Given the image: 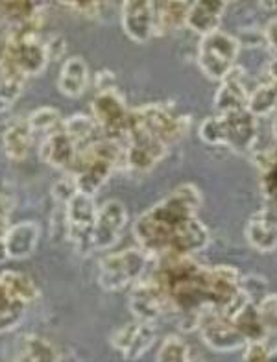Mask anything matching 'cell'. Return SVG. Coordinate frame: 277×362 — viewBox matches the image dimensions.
<instances>
[{
  "mask_svg": "<svg viewBox=\"0 0 277 362\" xmlns=\"http://www.w3.org/2000/svg\"><path fill=\"white\" fill-rule=\"evenodd\" d=\"M146 276L165 298L167 318H172L183 331H194L206 310H218L233 318L249 301L240 286L242 276L237 268L228 264L204 267L194 255L165 253L152 257Z\"/></svg>",
  "mask_w": 277,
  "mask_h": 362,
  "instance_id": "obj_1",
  "label": "cell"
},
{
  "mask_svg": "<svg viewBox=\"0 0 277 362\" xmlns=\"http://www.w3.org/2000/svg\"><path fill=\"white\" fill-rule=\"evenodd\" d=\"M201 192L192 183L176 187L167 198L135 220L134 235L138 248L158 257L165 253L196 255L209 246L211 235L198 218Z\"/></svg>",
  "mask_w": 277,
  "mask_h": 362,
  "instance_id": "obj_2",
  "label": "cell"
},
{
  "mask_svg": "<svg viewBox=\"0 0 277 362\" xmlns=\"http://www.w3.org/2000/svg\"><path fill=\"white\" fill-rule=\"evenodd\" d=\"M43 15L26 24L8 28L4 48L0 54V74L28 80L47 69L50 57L41 39Z\"/></svg>",
  "mask_w": 277,
  "mask_h": 362,
  "instance_id": "obj_3",
  "label": "cell"
},
{
  "mask_svg": "<svg viewBox=\"0 0 277 362\" xmlns=\"http://www.w3.org/2000/svg\"><path fill=\"white\" fill-rule=\"evenodd\" d=\"M119 167H124V143L119 139L102 137L81 148L71 176L78 192L95 196Z\"/></svg>",
  "mask_w": 277,
  "mask_h": 362,
  "instance_id": "obj_4",
  "label": "cell"
},
{
  "mask_svg": "<svg viewBox=\"0 0 277 362\" xmlns=\"http://www.w3.org/2000/svg\"><path fill=\"white\" fill-rule=\"evenodd\" d=\"M200 137L206 144L228 146L239 153H249L259 139L257 117L248 110L216 113L201 122Z\"/></svg>",
  "mask_w": 277,
  "mask_h": 362,
  "instance_id": "obj_5",
  "label": "cell"
},
{
  "mask_svg": "<svg viewBox=\"0 0 277 362\" xmlns=\"http://www.w3.org/2000/svg\"><path fill=\"white\" fill-rule=\"evenodd\" d=\"M152 264V255L141 248L110 253L98 264V285L105 292H122L141 281Z\"/></svg>",
  "mask_w": 277,
  "mask_h": 362,
  "instance_id": "obj_6",
  "label": "cell"
},
{
  "mask_svg": "<svg viewBox=\"0 0 277 362\" xmlns=\"http://www.w3.org/2000/svg\"><path fill=\"white\" fill-rule=\"evenodd\" d=\"M129 126L143 129L170 148L189 134L191 117L168 104H148L138 110H131Z\"/></svg>",
  "mask_w": 277,
  "mask_h": 362,
  "instance_id": "obj_7",
  "label": "cell"
},
{
  "mask_svg": "<svg viewBox=\"0 0 277 362\" xmlns=\"http://www.w3.org/2000/svg\"><path fill=\"white\" fill-rule=\"evenodd\" d=\"M240 52L239 39L228 32L216 30L200 39L198 65L209 80L222 81L237 65Z\"/></svg>",
  "mask_w": 277,
  "mask_h": 362,
  "instance_id": "obj_8",
  "label": "cell"
},
{
  "mask_svg": "<svg viewBox=\"0 0 277 362\" xmlns=\"http://www.w3.org/2000/svg\"><path fill=\"white\" fill-rule=\"evenodd\" d=\"M65 207V229L67 238L74 244V248L81 253L93 252V229L98 207H96L93 196L83 192H74L67 200Z\"/></svg>",
  "mask_w": 277,
  "mask_h": 362,
  "instance_id": "obj_9",
  "label": "cell"
},
{
  "mask_svg": "<svg viewBox=\"0 0 277 362\" xmlns=\"http://www.w3.org/2000/svg\"><path fill=\"white\" fill-rule=\"evenodd\" d=\"M91 117L102 129L104 137H126L131 122V110L126 104L124 96L117 89L102 90L91 102Z\"/></svg>",
  "mask_w": 277,
  "mask_h": 362,
  "instance_id": "obj_10",
  "label": "cell"
},
{
  "mask_svg": "<svg viewBox=\"0 0 277 362\" xmlns=\"http://www.w3.org/2000/svg\"><path fill=\"white\" fill-rule=\"evenodd\" d=\"M124 143V168L134 174H146L165 159L168 146L143 129L129 126Z\"/></svg>",
  "mask_w": 277,
  "mask_h": 362,
  "instance_id": "obj_11",
  "label": "cell"
},
{
  "mask_svg": "<svg viewBox=\"0 0 277 362\" xmlns=\"http://www.w3.org/2000/svg\"><path fill=\"white\" fill-rule=\"evenodd\" d=\"M196 329L200 331L201 340L213 351L228 353L244 349L248 344L235 325L231 316H225L218 310H206L198 318Z\"/></svg>",
  "mask_w": 277,
  "mask_h": 362,
  "instance_id": "obj_12",
  "label": "cell"
},
{
  "mask_svg": "<svg viewBox=\"0 0 277 362\" xmlns=\"http://www.w3.org/2000/svg\"><path fill=\"white\" fill-rule=\"evenodd\" d=\"M120 24L134 43H148L158 37L155 2L152 0H126L120 11Z\"/></svg>",
  "mask_w": 277,
  "mask_h": 362,
  "instance_id": "obj_13",
  "label": "cell"
},
{
  "mask_svg": "<svg viewBox=\"0 0 277 362\" xmlns=\"http://www.w3.org/2000/svg\"><path fill=\"white\" fill-rule=\"evenodd\" d=\"M155 340H158L155 325L135 320L117 329L111 334L110 342L120 357H124L126 361H137L144 353L150 351Z\"/></svg>",
  "mask_w": 277,
  "mask_h": 362,
  "instance_id": "obj_14",
  "label": "cell"
},
{
  "mask_svg": "<svg viewBox=\"0 0 277 362\" xmlns=\"http://www.w3.org/2000/svg\"><path fill=\"white\" fill-rule=\"evenodd\" d=\"M129 310L144 324L155 325L159 320L167 318V305L159 286L146 274L141 281L129 288Z\"/></svg>",
  "mask_w": 277,
  "mask_h": 362,
  "instance_id": "obj_15",
  "label": "cell"
},
{
  "mask_svg": "<svg viewBox=\"0 0 277 362\" xmlns=\"http://www.w3.org/2000/svg\"><path fill=\"white\" fill-rule=\"evenodd\" d=\"M126 222H128V209L122 202L110 200L100 205L93 229V252L115 246L124 231Z\"/></svg>",
  "mask_w": 277,
  "mask_h": 362,
  "instance_id": "obj_16",
  "label": "cell"
},
{
  "mask_svg": "<svg viewBox=\"0 0 277 362\" xmlns=\"http://www.w3.org/2000/svg\"><path fill=\"white\" fill-rule=\"evenodd\" d=\"M255 165L261 172V192L264 205L259 215L277 226V143L263 152L255 153Z\"/></svg>",
  "mask_w": 277,
  "mask_h": 362,
  "instance_id": "obj_17",
  "label": "cell"
},
{
  "mask_svg": "<svg viewBox=\"0 0 277 362\" xmlns=\"http://www.w3.org/2000/svg\"><path fill=\"white\" fill-rule=\"evenodd\" d=\"M78 153H80V148L65 134L63 128L47 135L41 146H39L41 161L50 165V167L58 168V170H63L65 174H72V170L76 167Z\"/></svg>",
  "mask_w": 277,
  "mask_h": 362,
  "instance_id": "obj_18",
  "label": "cell"
},
{
  "mask_svg": "<svg viewBox=\"0 0 277 362\" xmlns=\"http://www.w3.org/2000/svg\"><path fill=\"white\" fill-rule=\"evenodd\" d=\"M39 237H41V228L34 220H24L19 224L10 226L4 237L6 259H13V261L28 259L37 248Z\"/></svg>",
  "mask_w": 277,
  "mask_h": 362,
  "instance_id": "obj_19",
  "label": "cell"
},
{
  "mask_svg": "<svg viewBox=\"0 0 277 362\" xmlns=\"http://www.w3.org/2000/svg\"><path fill=\"white\" fill-rule=\"evenodd\" d=\"M228 2L222 0H198L191 2L189 13H187L185 26L192 30L194 34H200L201 37L207 34H213L220 30V23L225 13Z\"/></svg>",
  "mask_w": 277,
  "mask_h": 362,
  "instance_id": "obj_20",
  "label": "cell"
},
{
  "mask_svg": "<svg viewBox=\"0 0 277 362\" xmlns=\"http://www.w3.org/2000/svg\"><path fill=\"white\" fill-rule=\"evenodd\" d=\"M248 90L240 78V69L235 67L233 71L220 81V87L215 96L216 113H231V111L246 110L248 105Z\"/></svg>",
  "mask_w": 277,
  "mask_h": 362,
  "instance_id": "obj_21",
  "label": "cell"
},
{
  "mask_svg": "<svg viewBox=\"0 0 277 362\" xmlns=\"http://www.w3.org/2000/svg\"><path fill=\"white\" fill-rule=\"evenodd\" d=\"M87 86H89V67L83 62V57H69L67 62L63 63L58 78V87L61 95L69 96V98H78L86 93Z\"/></svg>",
  "mask_w": 277,
  "mask_h": 362,
  "instance_id": "obj_22",
  "label": "cell"
},
{
  "mask_svg": "<svg viewBox=\"0 0 277 362\" xmlns=\"http://www.w3.org/2000/svg\"><path fill=\"white\" fill-rule=\"evenodd\" d=\"M32 139H34V132L30 128L28 119L13 120L2 134V146H4L6 156L13 161H23L32 148Z\"/></svg>",
  "mask_w": 277,
  "mask_h": 362,
  "instance_id": "obj_23",
  "label": "cell"
},
{
  "mask_svg": "<svg viewBox=\"0 0 277 362\" xmlns=\"http://www.w3.org/2000/svg\"><path fill=\"white\" fill-rule=\"evenodd\" d=\"M13 362H59V353L43 337L26 334L20 339Z\"/></svg>",
  "mask_w": 277,
  "mask_h": 362,
  "instance_id": "obj_24",
  "label": "cell"
},
{
  "mask_svg": "<svg viewBox=\"0 0 277 362\" xmlns=\"http://www.w3.org/2000/svg\"><path fill=\"white\" fill-rule=\"evenodd\" d=\"M233 322L239 329V333L242 334L246 344L252 342H264L266 344L268 333L266 329L263 325V320L259 316L257 310V303L254 301H248V303H244L239 310H237V315L233 316Z\"/></svg>",
  "mask_w": 277,
  "mask_h": 362,
  "instance_id": "obj_25",
  "label": "cell"
},
{
  "mask_svg": "<svg viewBox=\"0 0 277 362\" xmlns=\"http://www.w3.org/2000/svg\"><path fill=\"white\" fill-rule=\"evenodd\" d=\"M191 2H155V24L158 35L172 34L187 23Z\"/></svg>",
  "mask_w": 277,
  "mask_h": 362,
  "instance_id": "obj_26",
  "label": "cell"
},
{
  "mask_svg": "<svg viewBox=\"0 0 277 362\" xmlns=\"http://www.w3.org/2000/svg\"><path fill=\"white\" fill-rule=\"evenodd\" d=\"M246 240L257 252H273L277 248V226L255 213L246 226Z\"/></svg>",
  "mask_w": 277,
  "mask_h": 362,
  "instance_id": "obj_27",
  "label": "cell"
},
{
  "mask_svg": "<svg viewBox=\"0 0 277 362\" xmlns=\"http://www.w3.org/2000/svg\"><path fill=\"white\" fill-rule=\"evenodd\" d=\"M63 129L76 143L80 150L104 137L102 129L98 128L91 115H72L63 122Z\"/></svg>",
  "mask_w": 277,
  "mask_h": 362,
  "instance_id": "obj_28",
  "label": "cell"
},
{
  "mask_svg": "<svg viewBox=\"0 0 277 362\" xmlns=\"http://www.w3.org/2000/svg\"><path fill=\"white\" fill-rule=\"evenodd\" d=\"M28 307L0 283V333H11L19 327Z\"/></svg>",
  "mask_w": 277,
  "mask_h": 362,
  "instance_id": "obj_29",
  "label": "cell"
},
{
  "mask_svg": "<svg viewBox=\"0 0 277 362\" xmlns=\"http://www.w3.org/2000/svg\"><path fill=\"white\" fill-rule=\"evenodd\" d=\"M0 283L17 298V300L24 301L26 305H32L39 298V288L34 283V279L23 272L17 270H4L0 272Z\"/></svg>",
  "mask_w": 277,
  "mask_h": 362,
  "instance_id": "obj_30",
  "label": "cell"
},
{
  "mask_svg": "<svg viewBox=\"0 0 277 362\" xmlns=\"http://www.w3.org/2000/svg\"><path fill=\"white\" fill-rule=\"evenodd\" d=\"M43 15V8L35 2H0V21L8 23V28L37 19Z\"/></svg>",
  "mask_w": 277,
  "mask_h": 362,
  "instance_id": "obj_31",
  "label": "cell"
},
{
  "mask_svg": "<svg viewBox=\"0 0 277 362\" xmlns=\"http://www.w3.org/2000/svg\"><path fill=\"white\" fill-rule=\"evenodd\" d=\"M246 110L254 117H266L272 111H277V87L270 81L261 80L257 87L248 95Z\"/></svg>",
  "mask_w": 277,
  "mask_h": 362,
  "instance_id": "obj_32",
  "label": "cell"
},
{
  "mask_svg": "<svg viewBox=\"0 0 277 362\" xmlns=\"http://www.w3.org/2000/svg\"><path fill=\"white\" fill-rule=\"evenodd\" d=\"M61 113L56 107H39L28 117V124L34 134H54L63 128Z\"/></svg>",
  "mask_w": 277,
  "mask_h": 362,
  "instance_id": "obj_33",
  "label": "cell"
},
{
  "mask_svg": "<svg viewBox=\"0 0 277 362\" xmlns=\"http://www.w3.org/2000/svg\"><path fill=\"white\" fill-rule=\"evenodd\" d=\"M155 362H191V349L182 337L170 334L159 346Z\"/></svg>",
  "mask_w": 277,
  "mask_h": 362,
  "instance_id": "obj_34",
  "label": "cell"
},
{
  "mask_svg": "<svg viewBox=\"0 0 277 362\" xmlns=\"http://www.w3.org/2000/svg\"><path fill=\"white\" fill-rule=\"evenodd\" d=\"M259 316L263 320V325L266 329L268 337L277 334V294H266L263 300L257 303Z\"/></svg>",
  "mask_w": 277,
  "mask_h": 362,
  "instance_id": "obj_35",
  "label": "cell"
},
{
  "mask_svg": "<svg viewBox=\"0 0 277 362\" xmlns=\"http://www.w3.org/2000/svg\"><path fill=\"white\" fill-rule=\"evenodd\" d=\"M244 362H268V348L264 342H252L244 348Z\"/></svg>",
  "mask_w": 277,
  "mask_h": 362,
  "instance_id": "obj_36",
  "label": "cell"
},
{
  "mask_svg": "<svg viewBox=\"0 0 277 362\" xmlns=\"http://www.w3.org/2000/svg\"><path fill=\"white\" fill-rule=\"evenodd\" d=\"M63 6H67L69 10L74 13L81 15V17H96L100 11V2H61Z\"/></svg>",
  "mask_w": 277,
  "mask_h": 362,
  "instance_id": "obj_37",
  "label": "cell"
},
{
  "mask_svg": "<svg viewBox=\"0 0 277 362\" xmlns=\"http://www.w3.org/2000/svg\"><path fill=\"white\" fill-rule=\"evenodd\" d=\"M45 45H47V52H48V57H50V62L61 56V54L65 52V48H67V43H65L59 35L52 37L50 41H45Z\"/></svg>",
  "mask_w": 277,
  "mask_h": 362,
  "instance_id": "obj_38",
  "label": "cell"
},
{
  "mask_svg": "<svg viewBox=\"0 0 277 362\" xmlns=\"http://www.w3.org/2000/svg\"><path fill=\"white\" fill-rule=\"evenodd\" d=\"M264 43L272 48L273 52H277V19L270 21L264 28Z\"/></svg>",
  "mask_w": 277,
  "mask_h": 362,
  "instance_id": "obj_39",
  "label": "cell"
},
{
  "mask_svg": "<svg viewBox=\"0 0 277 362\" xmlns=\"http://www.w3.org/2000/svg\"><path fill=\"white\" fill-rule=\"evenodd\" d=\"M261 80L270 81V83H273V86L277 87V59H272V62L268 63L266 69H264V72H263V78H261Z\"/></svg>",
  "mask_w": 277,
  "mask_h": 362,
  "instance_id": "obj_40",
  "label": "cell"
},
{
  "mask_svg": "<svg viewBox=\"0 0 277 362\" xmlns=\"http://www.w3.org/2000/svg\"><path fill=\"white\" fill-rule=\"evenodd\" d=\"M8 216H0V261H4L6 259V253H4V237L8 233ZM8 261V259H6Z\"/></svg>",
  "mask_w": 277,
  "mask_h": 362,
  "instance_id": "obj_41",
  "label": "cell"
},
{
  "mask_svg": "<svg viewBox=\"0 0 277 362\" xmlns=\"http://www.w3.org/2000/svg\"><path fill=\"white\" fill-rule=\"evenodd\" d=\"M268 362H277V344L273 348H268Z\"/></svg>",
  "mask_w": 277,
  "mask_h": 362,
  "instance_id": "obj_42",
  "label": "cell"
},
{
  "mask_svg": "<svg viewBox=\"0 0 277 362\" xmlns=\"http://www.w3.org/2000/svg\"><path fill=\"white\" fill-rule=\"evenodd\" d=\"M273 137H276V141H277V115H276V120H273Z\"/></svg>",
  "mask_w": 277,
  "mask_h": 362,
  "instance_id": "obj_43",
  "label": "cell"
},
{
  "mask_svg": "<svg viewBox=\"0 0 277 362\" xmlns=\"http://www.w3.org/2000/svg\"><path fill=\"white\" fill-rule=\"evenodd\" d=\"M276 6H277V2H276Z\"/></svg>",
  "mask_w": 277,
  "mask_h": 362,
  "instance_id": "obj_44",
  "label": "cell"
}]
</instances>
